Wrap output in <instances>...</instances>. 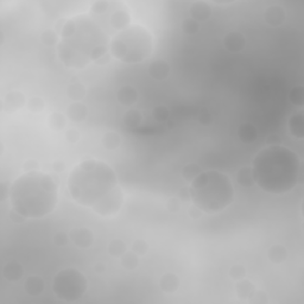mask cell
<instances>
[{
	"label": "cell",
	"mask_w": 304,
	"mask_h": 304,
	"mask_svg": "<svg viewBox=\"0 0 304 304\" xmlns=\"http://www.w3.org/2000/svg\"><path fill=\"white\" fill-rule=\"evenodd\" d=\"M115 2L99 0L93 2L88 13L65 21L57 44V57L65 68L83 69L110 53L111 36L115 32L110 16Z\"/></svg>",
	"instance_id": "obj_1"
},
{
	"label": "cell",
	"mask_w": 304,
	"mask_h": 304,
	"mask_svg": "<svg viewBox=\"0 0 304 304\" xmlns=\"http://www.w3.org/2000/svg\"><path fill=\"white\" fill-rule=\"evenodd\" d=\"M68 190L82 207L102 218L118 214L124 204V193L113 167L98 160H86L74 166L68 176Z\"/></svg>",
	"instance_id": "obj_2"
},
{
	"label": "cell",
	"mask_w": 304,
	"mask_h": 304,
	"mask_svg": "<svg viewBox=\"0 0 304 304\" xmlns=\"http://www.w3.org/2000/svg\"><path fill=\"white\" fill-rule=\"evenodd\" d=\"M254 182L269 194L291 192L301 177V160L295 151L283 145H268L252 162Z\"/></svg>",
	"instance_id": "obj_3"
},
{
	"label": "cell",
	"mask_w": 304,
	"mask_h": 304,
	"mask_svg": "<svg viewBox=\"0 0 304 304\" xmlns=\"http://www.w3.org/2000/svg\"><path fill=\"white\" fill-rule=\"evenodd\" d=\"M10 203L24 218H44L57 206L58 187L53 176L41 171L25 172L11 184Z\"/></svg>",
	"instance_id": "obj_4"
},
{
	"label": "cell",
	"mask_w": 304,
	"mask_h": 304,
	"mask_svg": "<svg viewBox=\"0 0 304 304\" xmlns=\"http://www.w3.org/2000/svg\"><path fill=\"white\" fill-rule=\"evenodd\" d=\"M189 189L193 203L207 214L222 212L234 200L231 178L217 170L201 172L192 181Z\"/></svg>",
	"instance_id": "obj_5"
},
{
	"label": "cell",
	"mask_w": 304,
	"mask_h": 304,
	"mask_svg": "<svg viewBox=\"0 0 304 304\" xmlns=\"http://www.w3.org/2000/svg\"><path fill=\"white\" fill-rule=\"evenodd\" d=\"M155 39L146 28L139 24H130L112 37L110 54L112 57L126 64L144 62L153 53Z\"/></svg>",
	"instance_id": "obj_6"
},
{
	"label": "cell",
	"mask_w": 304,
	"mask_h": 304,
	"mask_svg": "<svg viewBox=\"0 0 304 304\" xmlns=\"http://www.w3.org/2000/svg\"><path fill=\"white\" fill-rule=\"evenodd\" d=\"M88 280L78 269L68 268L57 272L53 280V291L59 300L75 302L86 294Z\"/></svg>",
	"instance_id": "obj_7"
},
{
	"label": "cell",
	"mask_w": 304,
	"mask_h": 304,
	"mask_svg": "<svg viewBox=\"0 0 304 304\" xmlns=\"http://www.w3.org/2000/svg\"><path fill=\"white\" fill-rule=\"evenodd\" d=\"M25 96L19 90H12V92L7 93L5 98L1 101V110L5 113H16L17 111L22 110L24 107Z\"/></svg>",
	"instance_id": "obj_8"
},
{
	"label": "cell",
	"mask_w": 304,
	"mask_h": 304,
	"mask_svg": "<svg viewBox=\"0 0 304 304\" xmlns=\"http://www.w3.org/2000/svg\"><path fill=\"white\" fill-rule=\"evenodd\" d=\"M69 238L79 249H89L94 243V234L89 228H74L69 232Z\"/></svg>",
	"instance_id": "obj_9"
},
{
	"label": "cell",
	"mask_w": 304,
	"mask_h": 304,
	"mask_svg": "<svg viewBox=\"0 0 304 304\" xmlns=\"http://www.w3.org/2000/svg\"><path fill=\"white\" fill-rule=\"evenodd\" d=\"M190 18H193L197 23H202L208 21L209 17L212 16V7L209 2L203 1V0H197L194 1L189 7Z\"/></svg>",
	"instance_id": "obj_10"
},
{
	"label": "cell",
	"mask_w": 304,
	"mask_h": 304,
	"mask_svg": "<svg viewBox=\"0 0 304 304\" xmlns=\"http://www.w3.org/2000/svg\"><path fill=\"white\" fill-rule=\"evenodd\" d=\"M285 10L279 5H271L264 12V21L272 28L280 27L285 22Z\"/></svg>",
	"instance_id": "obj_11"
},
{
	"label": "cell",
	"mask_w": 304,
	"mask_h": 304,
	"mask_svg": "<svg viewBox=\"0 0 304 304\" xmlns=\"http://www.w3.org/2000/svg\"><path fill=\"white\" fill-rule=\"evenodd\" d=\"M149 74L153 80L164 81L171 74V67L164 59H156L149 65Z\"/></svg>",
	"instance_id": "obj_12"
},
{
	"label": "cell",
	"mask_w": 304,
	"mask_h": 304,
	"mask_svg": "<svg viewBox=\"0 0 304 304\" xmlns=\"http://www.w3.org/2000/svg\"><path fill=\"white\" fill-rule=\"evenodd\" d=\"M223 45L227 50L231 53H240L244 50L246 45L245 36L238 31H232V32L227 33L223 38Z\"/></svg>",
	"instance_id": "obj_13"
},
{
	"label": "cell",
	"mask_w": 304,
	"mask_h": 304,
	"mask_svg": "<svg viewBox=\"0 0 304 304\" xmlns=\"http://www.w3.org/2000/svg\"><path fill=\"white\" fill-rule=\"evenodd\" d=\"M88 115V109L81 101H73L67 109V118L73 123H82L86 120Z\"/></svg>",
	"instance_id": "obj_14"
},
{
	"label": "cell",
	"mask_w": 304,
	"mask_h": 304,
	"mask_svg": "<svg viewBox=\"0 0 304 304\" xmlns=\"http://www.w3.org/2000/svg\"><path fill=\"white\" fill-rule=\"evenodd\" d=\"M289 131L292 137L303 139L304 137V113L303 111H298L294 113L289 119Z\"/></svg>",
	"instance_id": "obj_15"
},
{
	"label": "cell",
	"mask_w": 304,
	"mask_h": 304,
	"mask_svg": "<svg viewBox=\"0 0 304 304\" xmlns=\"http://www.w3.org/2000/svg\"><path fill=\"white\" fill-rule=\"evenodd\" d=\"M181 285V280L177 275L172 274V272H166L161 277L160 286L162 291H164L167 295H172L177 291Z\"/></svg>",
	"instance_id": "obj_16"
},
{
	"label": "cell",
	"mask_w": 304,
	"mask_h": 304,
	"mask_svg": "<svg viewBox=\"0 0 304 304\" xmlns=\"http://www.w3.org/2000/svg\"><path fill=\"white\" fill-rule=\"evenodd\" d=\"M23 275H24V269H23L22 264L16 260L8 261L2 269V276L8 282H18L19 279H22Z\"/></svg>",
	"instance_id": "obj_17"
},
{
	"label": "cell",
	"mask_w": 304,
	"mask_h": 304,
	"mask_svg": "<svg viewBox=\"0 0 304 304\" xmlns=\"http://www.w3.org/2000/svg\"><path fill=\"white\" fill-rule=\"evenodd\" d=\"M116 100L123 106H132L138 101V92L132 86H124L116 92Z\"/></svg>",
	"instance_id": "obj_18"
},
{
	"label": "cell",
	"mask_w": 304,
	"mask_h": 304,
	"mask_svg": "<svg viewBox=\"0 0 304 304\" xmlns=\"http://www.w3.org/2000/svg\"><path fill=\"white\" fill-rule=\"evenodd\" d=\"M45 289V283L43 278L38 277V276H30L24 283V290L30 296H39Z\"/></svg>",
	"instance_id": "obj_19"
},
{
	"label": "cell",
	"mask_w": 304,
	"mask_h": 304,
	"mask_svg": "<svg viewBox=\"0 0 304 304\" xmlns=\"http://www.w3.org/2000/svg\"><path fill=\"white\" fill-rule=\"evenodd\" d=\"M268 258L272 264H282L288 259V251L280 244H275L268 249Z\"/></svg>",
	"instance_id": "obj_20"
},
{
	"label": "cell",
	"mask_w": 304,
	"mask_h": 304,
	"mask_svg": "<svg viewBox=\"0 0 304 304\" xmlns=\"http://www.w3.org/2000/svg\"><path fill=\"white\" fill-rule=\"evenodd\" d=\"M255 290L257 289H255L254 284L252 283L251 280L246 279V278L238 280L237 285H235V291H237L238 297L244 301L249 300V298L254 294Z\"/></svg>",
	"instance_id": "obj_21"
},
{
	"label": "cell",
	"mask_w": 304,
	"mask_h": 304,
	"mask_svg": "<svg viewBox=\"0 0 304 304\" xmlns=\"http://www.w3.org/2000/svg\"><path fill=\"white\" fill-rule=\"evenodd\" d=\"M87 89L81 82L75 81L70 82V84L67 88V95L70 100L73 101H81L82 99L86 98Z\"/></svg>",
	"instance_id": "obj_22"
},
{
	"label": "cell",
	"mask_w": 304,
	"mask_h": 304,
	"mask_svg": "<svg viewBox=\"0 0 304 304\" xmlns=\"http://www.w3.org/2000/svg\"><path fill=\"white\" fill-rule=\"evenodd\" d=\"M238 135L241 141L245 144H252L254 143L255 139L258 137L257 129L252 124H243L240 125L238 129Z\"/></svg>",
	"instance_id": "obj_23"
},
{
	"label": "cell",
	"mask_w": 304,
	"mask_h": 304,
	"mask_svg": "<svg viewBox=\"0 0 304 304\" xmlns=\"http://www.w3.org/2000/svg\"><path fill=\"white\" fill-rule=\"evenodd\" d=\"M101 145L109 151H114L121 145V137L118 132L109 131L101 138Z\"/></svg>",
	"instance_id": "obj_24"
},
{
	"label": "cell",
	"mask_w": 304,
	"mask_h": 304,
	"mask_svg": "<svg viewBox=\"0 0 304 304\" xmlns=\"http://www.w3.org/2000/svg\"><path fill=\"white\" fill-rule=\"evenodd\" d=\"M123 121L125 126L129 127V129H137L143 123V114L138 110H129L125 113Z\"/></svg>",
	"instance_id": "obj_25"
},
{
	"label": "cell",
	"mask_w": 304,
	"mask_h": 304,
	"mask_svg": "<svg viewBox=\"0 0 304 304\" xmlns=\"http://www.w3.org/2000/svg\"><path fill=\"white\" fill-rule=\"evenodd\" d=\"M237 181L244 188H251L255 184L253 171H252L251 166H244L238 171L237 174Z\"/></svg>",
	"instance_id": "obj_26"
},
{
	"label": "cell",
	"mask_w": 304,
	"mask_h": 304,
	"mask_svg": "<svg viewBox=\"0 0 304 304\" xmlns=\"http://www.w3.org/2000/svg\"><path fill=\"white\" fill-rule=\"evenodd\" d=\"M48 126L53 131H55V132L62 131L67 126V116L62 114L61 112L51 113L49 118H48Z\"/></svg>",
	"instance_id": "obj_27"
},
{
	"label": "cell",
	"mask_w": 304,
	"mask_h": 304,
	"mask_svg": "<svg viewBox=\"0 0 304 304\" xmlns=\"http://www.w3.org/2000/svg\"><path fill=\"white\" fill-rule=\"evenodd\" d=\"M107 249H109L110 255L114 258H120L121 255L127 252V245L124 240L113 239L112 241H110Z\"/></svg>",
	"instance_id": "obj_28"
},
{
	"label": "cell",
	"mask_w": 304,
	"mask_h": 304,
	"mask_svg": "<svg viewBox=\"0 0 304 304\" xmlns=\"http://www.w3.org/2000/svg\"><path fill=\"white\" fill-rule=\"evenodd\" d=\"M121 265H123L124 269L130 270H136L139 265V255L136 254L133 251H127L126 253H124L120 257Z\"/></svg>",
	"instance_id": "obj_29"
},
{
	"label": "cell",
	"mask_w": 304,
	"mask_h": 304,
	"mask_svg": "<svg viewBox=\"0 0 304 304\" xmlns=\"http://www.w3.org/2000/svg\"><path fill=\"white\" fill-rule=\"evenodd\" d=\"M201 172H202V169H201V166L196 163L187 164V166H184L181 170L182 177L188 182H192L193 180H195V178L197 177Z\"/></svg>",
	"instance_id": "obj_30"
},
{
	"label": "cell",
	"mask_w": 304,
	"mask_h": 304,
	"mask_svg": "<svg viewBox=\"0 0 304 304\" xmlns=\"http://www.w3.org/2000/svg\"><path fill=\"white\" fill-rule=\"evenodd\" d=\"M41 41L45 47H55L56 44H58L59 42V36L55 30L48 29L44 30L41 35Z\"/></svg>",
	"instance_id": "obj_31"
},
{
	"label": "cell",
	"mask_w": 304,
	"mask_h": 304,
	"mask_svg": "<svg viewBox=\"0 0 304 304\" xmlns=\"http://www.w3.org/2000/svg\"><path fill=\"white\" fill-rule=\"evenodd\" d=\"M289 100L291 104L302 107L304 105V87L296 86L292 88L289 93Z\"/></svg>",
	"instance_id": "obj_32"
},
{
	"label": "cell",
	"mask_w": 304,
	"mask_h": 304,
	"mask_svg": "<svg viewBox=\"0 0 304 304\" xmlns=\"http://www.w3.org/2000/svg\"><path fill=\"white\" fill-rule=\"evenodd\" d=\"M181 30L183 31V33H186V35L194 36L200 31V23L194 21L193 18H187L182 22Z\"/></svg>",
	"instance_id": "obj_33"
},
{
	"label": "cell",
	"mask_w": 304,
	"mask_h": 304,
	"mask_svg": "<svg viewBox=\"0 0 304 304\" xmlns=\"http://www.w3.org/2000/svg\"><path fill=\"white\" fill-rule=\"evenodd\" d=\"M27 106L28 110H29L32 114H38V113H41L42 111L44 110L45 102L41 96H32V98L29 99Z\"/></svg>",
	"instance_id": "obj_34"
},
{
	"label": "cell",
	"mask_w": 304,
	"mask_h": 304,
	"mask_svg": "<svg viewBox=\"0 0 304 304\" xmlns=\"http://www.w3.org/2000/svg\"><path fill=\"white\" fill-rule=\"evenodd\" d=\"M152 115L158 123H166V121L169 120L170 111L166 106H164V105H158V106H156L155 109H153Z\"/></svg>",
	"instance_id": "obj_35"
},
{
	"label": "cell",
	"mask_w": 304,
	"mask_h": 304,
	"mask_svg": "<svg viewBox=\"0 0 304 304\" xmlns=\"http://www.w3.org/2000/svg\"><path fill=\"white\" fill-rule=\"evenodd\" d=\"M131 251L135 252L136 254H138L139 257H143L149 252V244L143 239H137L132 243L131 245Z\"/></svg>",
	"instance_id": "obj_36"
},
{
	"label": "cell",
	"mask_w": 304,
	"mask_h": 304,
	"mask_svg": "<svg viewBox=\"0 0 304 304\" xmlns=\"http://www.w3.org/2000/svg\"><path fill=\"white\" fill-rule=\"evenodd\" d=\"M229 277L232 278L233 280H240L244 279L247 275V270L245 266L243 265H233L231 269H229Z\"/></svg>",
	"instance_id": "obj_37"
},
{
	"label": "cell",
	"mask_w": 304,
	"mask_h": 304,
	"mask_svg": "<svg viewBox=\"0 0 304 304\" xmlns=\"http://www.w3.org/2000/svg\"><path fill=\"white\" fill-rule=\"evenodd\" d=\"M249 303L252 304H266L268 303V295L266 292H264L263 290H255L254 294L249 298Z\"/></svg>",
	"instance_id": "obj_38"
},
{
	"label": "cell",
	"mask_w": 304,
	"mask_h": 304,
	"mask_svg": "<svg viewBox=\"0 0 304 304\" xmlns=\"http://www.w3.org/2000/svg\"><path fill=\"white\" fill-rule=\"evenodd\" d=\"M197 120H198V123L202 125V126H210L213 123V116L212 114H210L209 110H207V109L201 110L200 113H198Z\"/></svg>",
	"instance_id": "obj_39"
},
{
	"label": "cell",
	"mask_w": 304,
	"mask_h": 304,
	"mask_svg": "<svg viewBox=\"0 0 304 304\" xmlns=\"http://www.w3.org/2000/svg\"><path fill=\"white\" fill-rule=\"evenodd\" d=\"M69 240H70L69 234H67V233H64V232L56 233L55 237H54V244L58 247L65 246L68 243H69Z\"/></svg>",
	"instance_id": "obj_40"
},
{
	"label": "cell",
	"mask_w": 304,
	"mask_h": 304,
	"mask_svg": "<svg viewBox=\"0 0 304 304\" xmlns=\"http://www.w3.org/2000/svg\"><path fill=\"white\" fill-rule=\"evenodd\" d=\"M81 135L76 129H69L67 130L65 132V140L68 141L69 144H76L79 140H80Z\"/></svg>",
	"instance_id": "obj_41"
},
{
	"label": "cell",
	"mask_w": 304,
	"mask_h": 304,
	"mask_svg": "<svg viewBox=\"0 0 304 304\" xmlns=\"http://www.w3.org/2000/svg\"><path fill=\"white\" fill-rule=\"evenodd\" d=\"M166 209L167 212L172 213H178L181 209V200L178 197H171L169 201L166 202Z\"/></svg>",
	"instance_id": "obj_42"
},
{
	"label": "cell",
	"mask_w": 304,
	"mask_h": 304,
	"mask_svg": "<svg viewBox=\"0 0 304 304\" xmlns=\"http://www.w3.org/2000/svg\"><path fill=\"white\" fill-rule=\"evenodd\" d=\"M23 170H24L25 172L39 171V163L36 160L30 158V160H27L24 162V164H23Z\"/></svg>",
	"instance_id": "obj_43"
},
{
	"label": "cell",
	"mask_w": 304,
	"mask_h": 304,
	"mask_svg": "<svg viewBox=\"0 0 304 304\" xmlns=\"http://www.w3.org/2000/svg\"><path fill=\"white\" fill-rule=\"evenodd\" d=\"M10 188L11 186H8L7 182L2 181L1 183H0V201H1V202H4L7 198H10Z\"/></svg>",
	"instance_id": "obj_44"
},
{
	"label": "cell",
	"mask_w": 304,
	"mask_h": 304,
	"mask_svg": "<svg viewBox=\"0 0 304 304\" xmlns=\"http://www.w3.org/2000/svg\"><path fill=\"white\" fill-rule=\"evenodd\" d=\"M8 215H10V220L15 223H24L25 220H27V218L23 217L21 213H18L17 210H15L13 208L10 210Z\"/></svg>",
	"instance_id": "obj_45"
},
{
	"label": "cell",
	"mask_w": 304,
	"mask_h": 304,
	"mask_svg": "<svg viewBox=\"0 0 304 304\" xmlns=\"http://www.w3.org/2000/svg\"><path fill=\"white\" fill-rule=\"evenodd\" d=\"M178 198L183 202H189L192 200V196H190V189L188 187H182L178 192Z\"/></svg>",
	"instance_id": "obj_46"
},
{
	"label": "cell",
	"mask_w": 304,
	"mask_h": 304,
	"mask_svg": "<svg viewBox=\"0 0 304 304\" xmlns=\"http://www.w3.org/2000/svg\"><path fill=\"white\" fill-rule=\"evenodd\" d=\"M202 213H203L202 210L198 208L197 206H195V204H193L188 210V215L192 219H200L201 215H202Z\"/></svg>",
	"instance_id": "obj_47"
},
{
	"label": "cell",
	"mask_w": 304,
	"mask_h": 304,
	"mask_svg": "<svg viewBox=\"0 0 304 304\" xmlns=\"http://www.w3.org/2000/svg\"><path fill=\"white\" fill-rule=\"evenodd\" d=\"M53 170L55 172H63L65 170V163L62 160H57L53 163Z\"/></svg>",
	"instance_id": "obj_48"
},
{
	"label": "cell",
	"mask_w": 304,
	"mask_h": 304,
	"mask_svg": "<svg viewBox=\"0 0 304 304\" xmlns=\"http://www.w3.org/2000/svg\"><path fill=\"white\" fill-rule=\"evenodd\" d=\"M266 143H268V145H280V143H282V138H280L278 135H276V133H274V135L269 136L268 139H266Z\"/></svg>",
	"instance_id": "obj_49"
},
{
	"label": "cell",
	"mask_w": 304,
	"mask_h": 304,
	"mask_svg": "<svg viewBox=\"0 0 304 304\" xmlns=\"http://www.w3.org/2000/svg\"><path fill=\"white\" fill-rule=\"evenodd\" d=\"M111 58H112V55H111L110 53H107L106 55H104L101 58H99L98 61L95 62V64H98V65H105V64L109 63V62L111 61Z\"/></svg>",
	"instance_id": "obj_50"
},
{
	"label": "cell",
	"mask_w": 304,
	"mask_h": 304,
	"mask_svg": "<svg viewBox=\"0 0 304 304\" xmlns=\"http://www.w3.org/2000/svg\"><path fill=\"white\" fill-rule=\"evenodd\" d=\"M94 271L96 272V274H99V275H101V274H104L105 271H106V265H105L104 263H101V261H98V263H95V265H94Z\"/></svg>",
	"instance_id": "obj_51"
},
{
	"label": "cell",
	"mask_w": 304,
	"mask_h": 304,
	"mask_svg": "<svg viewBox=\"0 0 304 304\" xmlns=\"http://www.w3.org/2000/svg\"><path fill=\"white\" fill-rule=\"evenodd\" d=\"M176 127V123L174 120H167V129L169 130H172Z\"/></svg>",
	"instance_id": "obj_52"
},
{
	"label": "cell",
	"mask_w": 304,
	"mask_h": 304,
	"mask_svg": "<svg viewBox=\"0 0 304 304\" xmlns=\"http://www.w3.org/2000/svg\"><path fill=\"white\" fill-rule=\"evenodd\" d=\"M0 38H1V41H0V45L4 44V41H5V37H4V33H0Z\"/></svg>",
	"instance_id": "obj_53"
}]
</instances>
